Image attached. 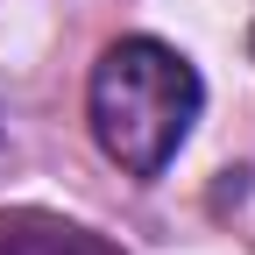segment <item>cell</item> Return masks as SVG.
Here are the masks:
<instances>
[{"mask_svg":"<svg viewBox=\"0 0 255 255\" xmlns=\"http://www.w3.org/2000/svg\"><path fill=\"white\" fill-rule=\"evenodd\" d=\"M0 255H128L121 241L78 227L64 213H36V206H7L0 213Z\"/></svg>","mask_w":255,"mask_h":255,"instance_id":"2","label":"cell"},{"mask_svg":"<svg viewBox=\"0 0 255 255\" xmlns=\"http://www.w3.org/2000/svg\"><path fill=\"white\" fill-rule=\"evenodd\" d=\"M206 114V85L191 71V57L170 50L163 36H121L100 50L85 85V121L92 142L107 149V163L128 177H163L177 163V149L191 142V128Z\"/></svg>","mask_w":255,"mask_h":255,"instance_id":"1","label":"cell"}]
</instances>
